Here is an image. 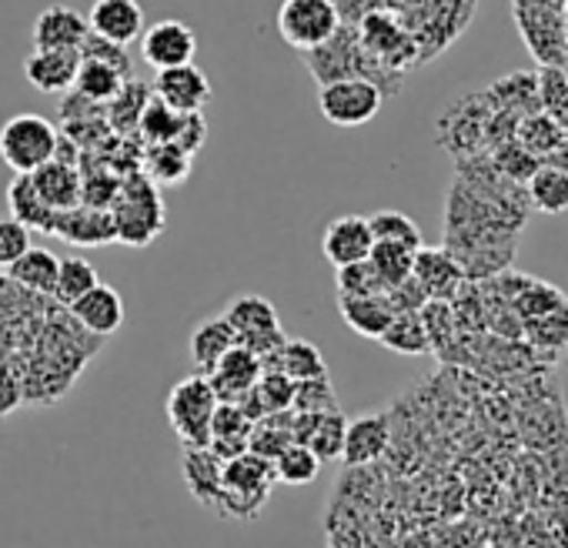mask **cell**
<instances>
[{
  "label": "cell",
  "instance_id": "6da1fadb",
  "mask_svg": "<svg viewBox=\"0 0 568 548\" xmlns=\"http://www.w3.org/2000/svg\"><path fill=\"white\" fill-rule=\"evenodd\" d=\"M98 352L101 338L78 325L68 305L58 308V298L0 274V362L21 378L24 405L61 402Z\"/></svg>",
  "mask_w": 568,
  "mask_h": 548
},
{
  "label": "cell",
  "instance_id": "7a4b0ae2",
  "mask_svg": "<svg viewBox=\"0 0 568 548\" xmlns=\"http://www.w3.org/2000/svg\"><path fill=\"white\" fill-rule=\"evenodd\" d=\"M305 64H308V74L318 84L342 81V78H365V81H375L385 91V98L388 94H398L402 91V81H405V74H395V71L382 68L362 48L358 31H355V21H342V28L322 48L305 51Z\"/></svg>",
  "mask_w": 568,
  "mask_h": 548
},
{
  "label": "cell",
  "instance_id": "3957f363",
  "mask_svg": "<svg viewBox=\"0 0 568 548\" xmlns=\"http://www.w3.org/2000/svg\"><path fill=\"white\" fill-rule=\"evenodd\" d=\"M274 485H277L274 461L254 451H241L227 458L221 468V495L214 511L231 521H251L261 515Z\"/></svg>",
  "mask_w": 568,
  "mask_h": 548
},
{
  "label": "cell",
  "instance_id": "277c9868",
  "mask_svg": "<svg viewBox=\"0 0 568 548\" xmlns=\"http://www.w3.org/2000/svg\"><path fill=\"white\" fill-rule=\"evenodd\" d=\"M111 214L118 224V241L131 247L151 244L164 231V217H168L158 184L144 171H128V177H121Z\"/></svg>",
  "mask_w": 568,
  "mask_h": 548
},
{
  "label": "cell",
  "instance_id": "5b68a950",
  "mask_svg": "<svg viewBox=\"0 0 568 548\" xmlns=\"http://www.w3.org/2000/svg\"><path fill=\"white\" fill-rule=\"evenodd\" d=\"M221 315L234 328L237 345L251 348L261 358V372L277 368V352H281V345H284V338H288V335H284L277 308L267 298H261V295H237Z\"/></svg>",
  "mask_w": 568,
  "mask_h": 548
},
{
  "label": "cell",
  "instance_id": "8992f818",
  "mask_svg": "<svg viewBox=\"0 0 568 548\" xmlns=\"http://www.w3.org/2000/svg\"><path fill=\"white\" fill-rule=\"evenodd\" d=\"M61 131L41 114H14L0 128V161L14 174H31L58 154Z\"/></svg>",
  "mask_w": 568,
  "mask_h": 548
},
{
  "label": "cell",
  "instance_id": "52a82bcc",
  "mask_svg": "<svg viewBox=\"0 0 568 548\" xmlns=\"http://www.w3.org/2000/svg\"><path fill=\"white\" fill-rule=\"evenodd\" d=\"M355 31H358V41L362 48L388 71L395 74H405L412 68H422V58H418V44L412 38V31L385 8H372L365 11L358 21H355Z\"/></svg>",
  "mask_w": 568,
  "mask_h": 548
},
{
  "label": "cell",
  "instance_id": "ba28073f",
  "mask_svg": "<svg viewBox=\"0 0 568 548\" xmlns=\"http://www.w3.org/2000/svg\"><path fill=\"white\" fill-rule=\"evenodd\" d=\"M217 408V395L207 382V375H187L181 378L168 395V422L181 445H207L211 442V418Z\"/></svg>",
  "mask_w": 568,
  "mask_h": 548
},
{
  "label": "cell",
  "instance_id": "9c48e42d",
  "mask_svg": "<svg viewBox=\"0 0 568 548\" xmlns=\"http://www.w3.org/2000/svg\"><path fill=\"white\" fill-rule=\"evenodd\" d=\"M385 91L365 78H342L318 84V111L335 128H362L378 118Z\"/></svg>",
  "mask_w": 568,
  "mask_h": 548
},
{
  "label": "cell",
  "instance_id": "30bf717a",
  "mask_svg": "<svg viewBox=\"0 0 568 548\" xmlns=\"http://www.w3.org/2000/svg\"><path fill=\"white\" fill-rule=\"evenodd\" d=\"M342 28V11L335 0H284L277 11V34L295 51L322 48Z\"/></svg>",
  "mask_w": 568,
  "mask_h": 548
},
{
  "label": "cell",
  "instance_id": "8fae6325",
  "mask_svg": "<svg viewBox=\"0 0 568 548\" xmlns=\"http://www.w3.org/2000/svg\"><path fill=\"white\" fill-rule=\"evenodd\" d=\"M515 21L521 28V38L528 41L531 54L541 64L565 68V61H568L565 28H561V11L551 8V0H515Z\"/></svg>",
  "mask_w": 568,
  "mask_h": 548
},
{
  "label": "cell",
  "instance_id": "7c38bea8",
  "mask_svg": "<svg viewBox=\"0 0 568 548\" xmlns=\"http://www.w3.org/2000/svg\"><path fill=\"white\" fill-rule=\"evenodd\" d=\"M388 448H392V415L388 412H368V415L348 418L345 448H342L345 468H372V465L385 461Z\"/></svg>",
  "mask_w": 568,
  "mask_h": 548
},
{
  "label": "cell",
  "instance_id": "4fadbf2b",
  "mask_svg": "<svg viewBox=\"0 0 568 548\" xmlns=\"http://www.w3.org/2000/svg\"><path fill=\"white\" fill-rule=\"evenodd\" d=\"M151 94L158 101H164L168 108L181 111V114H191V111H204L211 104V81L201 68H194V61L187 64H178V68H164L158 71L154 84H151Z\"/></svg>",
  "mask_w": 568,
  "mask_h": 548
},
{
  "label": "cell",
  "instance_id": "5bb4252c",
  "mask_svg": "<svg viewBox=\"0 0 568 548\" xmlns=\"http://www.w3.org/2000/svg\"><path fill=\"white\" fill-rule=\"evenodd\" d=\"M194 54H197V38L184 21H158L141 34V58L154 71L187 64L194 61Z\"/></svg>",
  "mask_w": 568,
  "mask_h": 548
},
{
  "label": "cell",
  "instance_id": "9a60e30c",
  "mask_svg": "<svg viewBox=\"0 0 568 548\" xmlns=\"http://www.w3.org/2000/svg\"><path fill=\"white\" fill-rule=\"evenodd\" d=\"M412 278L422 285L428 298H442V302H452L455 292L468 282L458 257L448 247H425V244L415 251Z\"/></svg>",
  "mask_w": 568,
  "mask_h": 548
},
{
  "label": "cell",
  "instance_id": "2e32d148",
  "mask_svg": "<svg viewBox=\"0 0 568 548\" xmlns=\"http://www.w3.org/2000/svg\"><path fill=\"white\" fill-rule=\"evenodd\" d=\"M81 68V51L34 48L24 61V78L41 94H68Z\"/></svg>",
  "mask_w": 568,
  "mask_h": 548
},
{
  "label": "cell",
  "instance_id": "e0dca14e",
  "mask_svg": "<svg viewBox=\"0 0 568 548\" xmlns=\"http://www.w3.org/2000/svg\"><path fill=\"white\" fill-rule=\"evenodd\" d=\"M54 237H61L74 247H101V244L118 241V224H114V214L108 207L78 204V207L58 214Z\"/></svg>",
  "mask_w": 568,
  "mask_h": 548
},
{
  "label": "cell",
  "instance_id": "ac0fdd59",
  "mask_svg": "<svg viewBox=\"0 0 568 548\" xmlns=\"http://www.w3.org/2000/svg\"><path fill=\"white\" fill-rule=\"evenodd\" d=\"M372 244H375V237H372V227H368L365 214H342L322 234L325 261L335 264V267L365 261L372 254Z\"/></svg>",
  "mask_w": 568,
  "mask_h": 548
},
{
  "label": "cell",
  "instance_id": "d6986e66",
  "mask_svg": "<svg viewBox=\"0 0 568 548\" xmlns=\"http://www.w3.org/2000/svg\"><path fill=\"white\" fill-rule=\"evenodd\" d=\"M68 312L78 318V325H84L98 338H111L124 325V298L118 288L104 285V282H98L91 292H84L78 302H71Z\"/></svg>",
  "mask_w": 568,
  "mask_h": 548
},
{
  "label": "cell",
  "instance_id": "ffe728a7",
  "mask_svg": "<svg viewBox=\"0 0 568 548\" xmlns=\"http://www.w3.org/2000/svg\"><path fill=\"white\" fill-rule=\"evenodd\" d=\"M88 28L91 34L128 48L144 34V8L138 0H94L88 14Z\"/></svg>",
  "mask_w": 568,
  "mask_h": 548
},
{
  "label": "cell",
  "instance_id": "44dd1931",
  "mask_svg": "<svg viewBox=\"0 0 568 548\" xmlns=\"http://www.w3.org/2000/svg\"><path fill=\"white\" fill-rule=\"evenodd\" d=\"M261 378V358L244 348V345H234L227 348L217 365L207 372V382L217 395V402H237L244 392H251Z\"/></svg>",
  "mask_w": 568,
  "mask_h": 548
},
{
  "label": "cell",
  "instance_id": "7402d4cb",
  "mask_svg": "<svg viewBox=\"0 0 568 548\" xmlns=\"http://www.w3.org/2000/svg\"><path fill=\"white\" fill-rule=\"evenodd\" d=\"M221 468H224V458L211 445H181L184 485L194 495V501H201L211 511L217 508V495H221Z\"/></svg>",
  "mask_w": 568,
  "mask_h": 548
},
{
  "label": "cell",
  "instance_id": "603a6c76",
  "mask_svg": "<svg viewBox=\"0 0 568 548\" xmlns=\"http://www.w3.org/2000/svg\"><path fill=\"white\" fill-rule=\"evenodd\" d=\"M91 34L88 18L68 4H51L34 21V48H61V51H81L84 38Z\"/></svg>",
  "mask_w": 568,
  "mask_h": 548
},
{
  "label": "cell",
  "instance_id": "cb8c5ba5",
  "mask_svg": "<svg viewBox=\"0 0 568 548\" xmlns=\"http://www.w3.org/2000/svg\"><path fill=\"white\" fill-rule=\"evenodd\" d=\"M338 312L355 335L372 338V342H378L395 318V305L388 292L385 295H338Z\"/></svg>",
  "mask_w": 568,
  "mask_h": 548
},
{
  "label": "cell",
  "instance_id": "d4e9b609",
  "mask_svg": "<svg viewBox=\"0 0 568 548\" xmlns=\"http://www.w3.org/2000/svg\"><path fill=\"white\" fill-rule=\"evenodd\" d=\"M528 207L541 214H565L568 211V171L548 161H538L525 181Z\"/></svg>",
  "mask_w": 568,
  "mask_h": 548
},
{
  "label": "cell",
  "instance_id": "484cf974",
  "mask_svg": "<svg viewBox=\"0 0 568 548\" xmlns=\"http://www.w3.org/2000/svg\"><path fill=\"white\" fill-rule=\"evenodd\" d=\"M58 264L61 257L48 247H28L14 264H8V278L18 282L21 288L34 292V295H51L54 298V282H58Z\"/></svg>",
  "mask_w": 568,
  "mask_h": 548
},
{
  "label": "cell",
  "instance_id": "4316f807",
  "mask_svg": "<svg viewBox=\"0 0 568 548\" xmlns=\"http://www.w3.org/2000/svg\"><path fill=\"white\" fill-rule=\"evenodd\" d=\"M8 204H11V214H14L21 224H28L31 231L54 234L58 214H61V211H54V207L44 204V197L38 194L31 174H14V181H11V187H8Z\"/></svg>",
  "mask_w": 568,
  "mask_h": 548
},
{
  "label": "cell",
  "instance_id": "83f0119b",
  "mask_svg": "<svg viewBox=\"0 0 568 548\" xmlns=\"http://www.w3.org/2000/svg\"><path fill=\"white\" fill-rule=\"evenodd\" d=\"M234 345H237V335H234V328L227 325V318H224V315H211V318H204V322L191 332L187 352H191L194 368H197L201 375H207V372L217 365V358H221L227 348H234Z\"/></svg>",
  "mask_w": 568,
  "mask_h": 548
},
{
  "label": "cell",
  "instance_id": "f1b7e54d",
  "mask_svg": "<svg viewBox=\"0 0 568 548\" xmlns=\"http://www.w3.org/2000/svg\"><path fill=\"white\" fill-rule=\"evenodd\" d=\"M251 418L237 408V402H217L214 418H211V448L227 461L241 451H247V435H251Z\"/></svg>",
  "mask_w": 568,
  "mask_h": 548
},
{
  "label": "cell",
  "instance_id": "f546056e",
  "mask_svg": "<svg viewBox=\"0 0 568 548\" xmlns=\"http://www.w3.org/2000/svg\"><path fill=\"white\" fill-rule=\"evenodd\" d=\"M191 164H194V158L184 148H178L174 141L148 144L144 154H141V171L158 187H178V184H184L187 174H191Z\"/></svg>",
  "mask_w": 568,
  "mask_h": 548
},
{
  "label": "cell",
  "instance_id": "4dcf8cb0",
  "mask_svg": "<svg viewBox=\"0 0 568 548\" xmlns=\"http://www.w3.org/2000/svg\"><path fill=\"white\" fill-rule=\"evenodd\" d=\"M488 98L495 101V108H501L511 118H525V114L541 111V104H538V71H528V74L515 71V74L495 81L488 88Z\"/></svg>",
  "mask_w": 568,
  "mask_h": 548
},
{
  "label": "cell",
  "instance_id": "1f68e13d",
  "mask_svg": "<svg viewBox=\"0 0 568 548\" xmlns=\"http://www.w3.org/2000/svg\"><path fill=\"white\" fill-rule=\"evenodd\" d=\"M295 442V432H292V408L284 412H271V415H261L254 425H251V435H247V451L254 455H264V458H277L284 448Z\"/></svg>",
  "mask_w": 568,
  "mask_h": 548
},
{
  "label": "cell",
  "instance_id": "d6a6232c",
  "mask_svg": "<svg viewBox=\"0 0 568 548\" xmlns=\"http://www.w3.org/2000/svg\"><path fill=\"white\" fill-rule=\"evenodd\" d=\"M151 101V84L144 81H134L128 78L124 88L104 104V118H108V128H114L118 134H134L138 131V118L144 111V104Z\"/></svg>",
  "mask_w": 568,
  "mask_h": 548
},
{
  "label": "cell",
  "instance_id": "836d02e7",
  "mask_svg": "<svg viewBox=\"0 0 568 548\" xmlns=\"http://www.w3.org/2000/svg\"><path fill=\"white\" fill-rule=\"evenodd\" d=\"M395 355H432V342L422 322V312H395L392 325L378 338Z\"/></svg>",
  "mask_w": 568,
  "mask_h": 548
},
{
  "label": "cell",
  "instance_id": "e575fe53",
  "mask_svg": "<svg viewBox=\"0 0 568 548\" xmlns=\"http://www.w3.org/2000/svg\"><path fill=\"white\" fill-rule=\"evenodd\" d=\"M277 368L288 375L292 382H305V378H318L328 375L325 355L318 345L305 342V338H284L281 352H277Z\"/></svg>",
  "mask_w": 568,
  "mask_h": 548
},
{
  "label": "cell",
  "instance_id": "d590c367",
  "mask_svg": "<svg viewBox=\"0 0 568 548\" xmlns=\"http://www.w3.org/2000/svg\"><path fill=\"white\" fill-rule=\"evenodd\" d=\"M124 74L111 64H101V61H91V58H81V68H78V78H74V91L94 104H108L121 88H124Z\"/></svg>",
  "mask_w": 568,
  "mask_h": 548
},
{
  "label": "cell",
  "instance_id": "8d00e7d4",
  "mask_svg": "<svg viewBox=\"0 0 568 548\" xmlns=\"http://www.w3.org/2000/svg\"><path fill=\"white\" fill-rule=\"evenodd\" d=\"M415 251L418 247H408V244H398V241H375L372 244V267L378 271V278L385 282V288H395L402 285L405 278H412V264H415Z\"/></svg>",
  "mask_w": 568,
  "mask_h": 548
},
{
  "label": "cell",
  "instance_id": "74e56055",
  "mask_svg": "<svg viewBox=\"0 0 568 548\" xmlns=\"http://www.w3.org/2000/svg\"><path fill=\"white\" fill-rule=\"evenodd\" d=\"M98 282H101V274H98V267H94L88 257H81V254L64 257V261L58 264L54 298H58V305H71V302H78L84 292H91Z\"/></svg>",
  "mask_w": 568,
  "mask_h": 548
},
{
  "label": "cell",
  "instance_id": "f35d334b",
  "mask_svg": "<svg viewBox=\"0 0 568 548\" xmlns=\"http://www.w3.org/2000/svg\"><path fill=\"white\" fill-rule=\"evenodd\" d=\"M318 471H322V458L302 442H292L274 458V475L281 485H295V488L312 485L318 478Z\"/></svg>",
  "mask_w": 568,
  "mask_h": 548
},
{
  "label": "cell",
  "instance_id": "ab89813d",
  "mask_svg": "<svg viewBox=\"0 0 568 548\" xmlns=\"http://www.w3.org/2000/svg\"><path fill=\"white\" fill-rule=\"evenodd\" d=\"M538 104L551 121L568 131V71L561 64L538 68Z\"/></svg>",
  "mask_w": 568,
  "mask_h": 548
},
{
  "label": "cell",
  "instance_id": "60d3db41",
  "mask_svg": "<svg viewBox=\"0 0 568 548\" xmlns=\"http://www.w3.org/2000/svg\"><path fill=\"white\" fill-rule=\"evenodd\" d=\"M181 121H184L181 111L168 108L164 101H158V98L151 94V101L144 104V111H141V118H138V131H134V134H138L144 144H164V141H174V138H178Z\"/></svg>",
  "mask_w": 568,
  "mask_h": 548
},
{
  "label": "cell",
  "instance_id": "b9f144b4",
  "mask_svg": "<svg viewBox=\"0 0 568 548\" xmlns=\"http://www.w3.org/2000/svg\"><path fill=\"white\" fill-rule=\"evenodd\" d=\"M368 227H372L375 241H398L408 247H422L418 224L402 211H375V214H368Z\"/></svg>",
  "mask_w": 568,
  "mask_h": 548
},
{
  "label": "cell",
  "instance_id": "7bdbcfd3",
  "mask_svg": "<svg viewBox=\"0 0 568 548\" xmlns=\"http://www.w3.org/2000/svg\"><path fill=\"white\" fill-rule=\"evenodd\" d=\"M338 271V295H385V282L378 278V271L372 267V261H355V264H342Z\"/></svg>",
  "mask_w": 568,
  "mask_h": 548
},
{
  "label": "cell",
  "instance_id": "ee69618b",
  "mask_svg": "<svg viewBox=\"0 0 568 548\" xmlns=\"http://www.w3.org/2000/svg\"><path fill=\"white\" fill-rule=\"evenodd\" d=\"M292 408L295 412H332V408H342V405H338V395L332 388V378L328 375H318V378L295 382Z\"/></svg>",
  "mask_w": 568,
  "mask_h": 548
},
{
  "label": "cell",
  "instance_id": "f6af8a7d",
  "mask_svg": "<svg viewBox=\"0 0 568 548\" xmlns=\"http://www.w3.org/2000/svg\"><path fill=\"white\" fill-rule=\"evenodd\" d=\"M254 395L261 398L264 405V415L271 412H284L292 408V398H295V382L284 375L281 368H271V372H261L257 385H254Z\"/></svg>",
  "mask_w": 568,
  "mask_h": 548
},
{
  "label": "cell",
  "instance_id": "bcb514c9",
  "mask_svg": "<svg viewBox=\"0 0 568 548\" xmlns=\"http://www.w3.org/2000/svg\"><path fill=\"white\" fill-rule=\"evenodd\" d=\"M28 247H31V227L21 224L14 214L0 217V267L14 264Z\"/></svg>",
  "mask_w": 568,
  "mask_h": 548
},
{
  "label": "cell",
  "instance_id": "7dc6e473",
  "mask_svg": "<svg viewBox=\"0 0 568 548\" xmlns=\"http://www.w3.org/2000/svg\"><path fill=\"white\" fill-rule=\"evenodd\" d=\"M81 58H91V61L111 64V68H118L124 78H131V58H128V48H124V44H114V41H108V38L88 34V38H84V44H81Z\"/></svg>",
  "mask_w": 568,
  "mask_h": 548
},
{
  "label": "cell",
  "instance_id": "c3c4849f",
  "mask_svg": "<svg viewBox=\"0 0 568 548\" xmlns=\"http://www.w3.org/2000/svg\"><path fill=\"white\" fill-rule=\"evenodd\" d=\"M21 405H24L21 378L14 375V368L8 362H0V422L11 418Z\"/></svg>",
  "mask_w": 568,
  "mask_h": 548
},
{
  "label": "cell",
  "instance_id": "681fc988",
  "mask_svg": "<svg viewBox=\"0 0 568 548\" xmlns=\"http://www.w3.org/2000/svg\"><path fill=\"white\" fill-rule=\"evenodd\" d=\"M204 141H207V124H204V114L201 111H191V114H184V121H181V131H178V138H174V144L178 148H184L191 158L204 148Z\"/></svg>",
  "mask_w": 568,
  "mask_h": 548
}]
</instances>
